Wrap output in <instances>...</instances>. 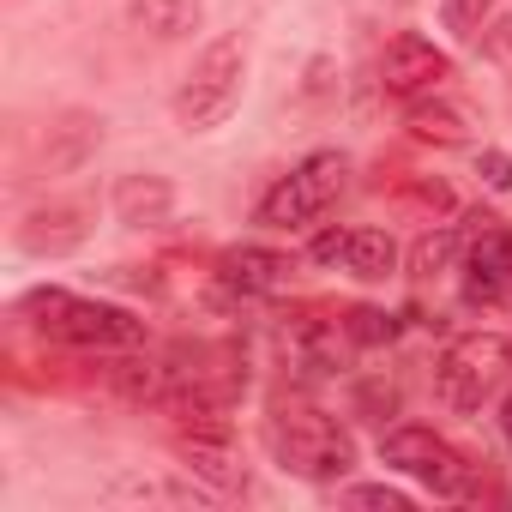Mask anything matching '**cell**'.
<instances>
[{"instance_id": "cell-1", "label": "cell", "mask_w": 512, "mask_h": 512, "mask_svg": "<svg viewBox=\"0 0 512 512\" xmlns=\"http://www.w3.org/2000/svg\"><path fill=\"white\" fill-rule=\"evenodd\" d=\"M25 314L43 338L55 344H73V350H139L145 344V320H133L127 308L115 302H91V296H67V290H31L25 296Z\"/></svg>"}, {"instance_id": "cell-2", "label": "cell", "mask_w": 512, "mask_h": 512, "mask_svg": "<svg viewBox=\"0 0 512 512\" xmlns=\"http://www.w3.org/2000/svg\"><path fill=\"white\" fill-rule=\"evenodd\" d=\"M241 73H247V37H241V31L211 37V43L199 49V61H193L187 85L175 91V121H181L187 133L223 127V121L235 115V103H241Z\"/></svg>"}, {"instance_id": "cell-3", "label": "cell", "mask_w": 512, "mask_h": 512, "mask_svg": "<svg viewBox=\"0 0 512 512\" xmlns=\"http://www.w3.org/2000/svg\"><path fill=\"white\" fill-rule=\"evenodd\" d=\"M272 452H278L284 470H296L308 482H338V476L356 470V440L332 416L302 410V404H278V416H272Z\"/></svg>"}, {"instance_id": "cell-4", "label": "cell", "mask_w": 512, "mask_h": 512, "mask_svg": "<svg viewBox=\"0 0 512 512\" xmlns=\"http://www.w3.org/2000/svg\"><path fill=\"white\" fill-rule=\"evenodd\" d=\"M512 380V344L500 332H464L446 344V356L434 362V392L446 410H482L500 386Z\"/></svg>"}, {"instance_id": "cell-5", "label": "cell", "mask_w": 512, "mask_h": 512, "mask_svg": "<svg viewBox=\"0 0 512 512\" xmlns=\"http://www.w3.org/2000/svg\"><path fill=\"white\" fill-rule=\"evenodd\" d=\"M344 175H350V163H344L338 151L302 157V163L260 199V223H266V229H302V223H314V217L344 193Z\"/></svg>"}, {"instance_id": "cell-6", "label": "cell", "mask_w": 512, "mask_h": 512, "mask_svg": "<svg viewBox=\"0 0 512 512\" xmlns=\"http://www.w3.org/2000/svg\"><path fill=\"white\" fill-rule=\"evenodd\" d=\"M380 458H386V470L416 476L422 488H434V494H446V500L470 488V464H464V452H458L452 440H440L434 428L404 422V428L380 434Z\"/></svg>"}, {"instance_id": "cell-7", "label": "cell", "mask_w": 512, "mask_h": 512, "mask_svg": "<svg viewBox=\"0 0 512 512\" xmlns=\"http://www.w3.org/2000/svg\"><path fill=\"white\" fill-rule=\"evenodd\" d=\"M446 79H452V55H446L440 43L416 37V31H404V37H392V43L380 49V91L398 97V103H422V97H434Z\"/></svg>"}, {"instance_id": "cell-8", "label": "cell", "mask_w": 512, "mask_h": 512, "mask_svg": "<svg viewBox=\"0 0 512 512\" xmlns=\"http://www.w3.org/2000/svg\"><path fill=\"white\" fill-rule=\"evenodd\" d=\"M314 260L320 266H338L362 284H386L398 272V241L386 229H368V223H350V229H326L314 235Z\"/></svg>"}, {"instance_id": "cell-9", "label": "cell", "mask_w": 512, "mask_h": 512, "mask_svg": "<svg viewBox=\"0 0 512 512\" xmlns=\"http://www.w3.org/2000/svg\"><path fill=\"white\" fill-rule=\"evenodd\" d=\"M175 452H181V464H187L205 488H217V494L247 488V470L235 464V446H229V428H223V422H199V416H187L181 434H175Z\"/></svg>"}, {"instance_id": "cell-10", "label": "cell", "mask_w": 512, "mask_h": 512, "mask_svg": "<svg viewBox=\"0 0 512 512\" xmlns=\"http://www.w3.org/2000/svg\"><path fill=\"white\" fill-rule=\"evenodd\" d=\"M470 308H500L512 302V229L482 217V235L470 241V278H464Z\"/></svg>"}, {"instance_id": "cell-11", "label": "cell", "mask_w": 512, "mask_h": 512, "mask_svg": "<svg viewBox=\"0 0 512 512\" xmlns=\"http://www.w3.org/2000/svg\"><path fill=\"white\" fill-rule=\"evenodd\" d=\"M217 278H223V290H235V296H278V290H290L296 260H290V253H278V247L241 241V247H229L223 260H217Z\"/></svg>"}, {"instance_id": "cell-12", "label": "cell", "mask_w": 512, "mask_h": 512, "mask_svg": "<svg viewBox=\"0 0 512 512\" xmlns=\"http://www.w3.org/2000/svg\"><path fill=\"white\" fill-rule=\"evenodd\" d=\"M109 205L127 229H163L175 217V181L169 175H121Z\"/></svg>"}, {"instance_id": "cell-13", "label": "cell", "mask_w": 512, "mask_h": 512, "mask_svg": "<svg viewBox=\"0 0 512 512\" xmlns=\"http://www.w3.org/2000/svg\"><path fill=\"white\" fill-rule=\"evenodd\" d=\"M91 235V223H85V205H37L31 217H25V229H19V247L25 253H73L79 241Z\"/></svg>"}, {"instance_id": "cell-14", "label": "cell", "mask_w": 512, "mask_h": 512, "mask_svg": "<svg viewBox=\"0 0 512 512\" xmlns=\"http://www.w3.org/2000/svg\"><path fill=\"white\" fill-rule=\"evenodd\" d=\"M133 25L157 43H181L205 25V0H133Z\"/></svg>"}, {"instance_id": "cell-15", "label": "cell", "mask_w": 512, "mask_h": 512, "mask_svg": "<svg viewBox=\"0 0 512 512\" xmlns=\"http://www.w3.org/2000/svg\"><path fill=\"white\" fill-rule=\"evenodd\" d=\"M97 139H103V121H97V115H67L61 127H49V139H43V163H49V175L79 169V163L97 151Z\"/></svg>"}, {"instance_id": "cell-16", "label": "cell", "mask_w": 512, "mask_h": 512, "mask_svg": "<svg viewBox=\"0 0 512 512\" xmlns=\"http://www.w3.org/2000/svg\"><path fill=\"white\" fill-rule=\"evenodd\" d=\"M404 133L416 139V145H464L470 139V121H464V109H452V103H410V115H404Z\"/></svg>"}, {"instance_id": "cell-17", "label": "cell", "mask_w": 512, "mask_h": 512, "mask_svg": "<svg viewBox=\"0 0 512 512\" xmlns=\"http://www.w3.org/2000/svg\"><path fill=\"white\" fill-rule=\"evenodd\" d=\"M464 253V229H428V235H416V247H410V278H440V272H452V260Z\"/></svg>"}, {"instance_id": "cell-18", "label": "cell", "mask_w": 512, "mask_h": 512, "mask_svg": "<svg viewBox=\"0 0 512 512\" xmlns=\"http://www.w3.org/2000/svg\"><path fill=\"white\" fill-rule=\"evenodd\" d=\"M344 338L362 344V350L392 344V338H398V314H386V308H350V314H344Z\"/></svg>"}, {"instance_id": "cell-19", "label": "cell", "mask_w": 512, "mask_h": 512, "mask_svg": "<svg viewBox=\"0 0 512 512\" xmlns=\"http://www.w3.org/2000/svg\"><path fill=\"white\" fill-rule=\"evenodd\" d=\"M344 506H386V512H410V494L392 488V482H362V488H344Z\"/></svg>"}, {"instance_id": "cell-20", "label": "cell", "mask_w": 512, "mask_h": 512, "mask_svg": "<svg viewBox=\"0 0 512 512\" xmlns=\"http://www.w3.org/2000/svg\"><path fill=\"white\" fill-rule=\"evenodd\" d=\"M476 175H482V187H488V193H512V157H506V151H494V145H488V151L476 157Z\"/></svg>"}, {"instance_id": "cell-21", "label": "cell", "mask_w": 512, "mask_h": 512, "mask_svg": "<svg viewBox=\"0 0 512 512\" xmlns=\"http://www.w3.org/2000/svg\"><path fill=\"white\" fill-rule=\"evenodd\" d=\"M476 37H482V49H488V61H500V67H512V19H494V25H482Z\"/></svg>"}, {"instance_id": "cell-22", "label": "cell", "mask_w": 512, "mask_h": 512, "mask_svg": "<svg viewBox=\"0 0 512 512\" xmlns=\"http://www.w3.org/2000/svg\"><path fill=\"white\" fill-rule=\"evenodd\" d=\"M488 7H494V0H446V19H452L458 31H470V25H482Z\"/></svg>"}, {"instance_id": "cell-23", "label": "cell", "mask_w": 512, "mask_h": 512, "mask_svg": "<svg viewBox=\"0 0 512 512\" xmlns=\"http://www.w3.org/2000/svg\"><path fill=\"white\" fill-rule=\"evenodd\" d=\"M410 199H422L428 211H452V193H446V181H416V187H410Z\"/></svg>"}, {"instance_id": "cell-24", "label": "cell", "mask_w": 512, "mask_h": 512, "mask_svg": "<svg viewBox=\"0 0 512 512\" xmlns=\"http://www.w3.org/2000/svg\"><path fill=\"white\" fill-rule=\"evenodd\" d=\"M500 434H506V446H512V392H506V404H500Z\"/></svg>"}]
</instances>
